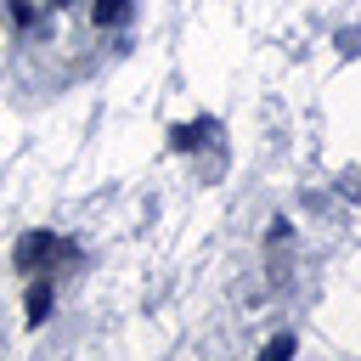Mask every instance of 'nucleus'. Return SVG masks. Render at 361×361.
<instances>
[{"mask_svg": "<svg viewBox=\"0 0 361 361\" xmlns=\"http://www.w3.org/2000/svg\"><path fill=\"white\" fill-rule=\"evenodd\" d=\"M282 355H293V338H271L265 344V361H282Z\"/></svg>", "mask_w": 361, "mask_h": 361, "instance_id": "5", "label": "nucleus"}, {"mask_svg": "<svg viewBox=\"0 0 361 361\" xmlns=\"http://www.w3.org/2000/svg\"><path fill=\"white\" fill-rule=\"evenodd\" d=\"M130 17H135V0H96L90 6V23L96 28H124Z\"/></svg>", "mask_w": 361, "mask_h": 361, "instance_id": "2", "label": "nucleus"}, {"mask_svg": "<svg viewBox=\"0 0 361 361\" xmlns=\"http://www.w3.org/2000/svg\"><path fill=\"white\" fill-rule=\"evenodd\" d=\"M209 135H214V118H197V124H175V130H169V147H175V152H192V147H203Z\"/></svg>", "mask_w": 361, "mask_h": 361, "instance_id": "3", "label": "nucleus"}, {"mask_svg": "<svg viewBox=\"0 0 361 361\" xmlns=\"http://www.w3.org/2000/svg\"><path fill=\"white\" fill-rule=\"evenodd\" d=\"M51 316V282H34L28 288V327H39Z\"/></svg>", "mask_w": 361, "mask_h": 361, "instance_id": "4", "label": "nucleus"}, {"mask_svg": "<svg viewBox=\"0 0 361 361\" xmlns=\"http://www.w3.org/2000/svg\"><path fill=\"white\" fill-rule=\"evenodd\" d=\"M56 248H62V243H56L51 231H28V237L17 243V271H39V265H45Z\"/></svg>", "mask_w": 361, "mask_h": 361, "instance_id": "1", "label": "nucleus"}, {"mask_svg": "<svg viewBox=\"0 0 361 361\" xmlns=\"http://www.w3.org/2000/svg\"><path fill=\"white\" fill-rule=\"evenodd\" d=\"M11 17H17V23H34V6H28V0H11Z\"/></svg>", "mask_w": 361, "mask_h": 361, "instance_id": "6", "label": "nucleus"}]
</instances>
